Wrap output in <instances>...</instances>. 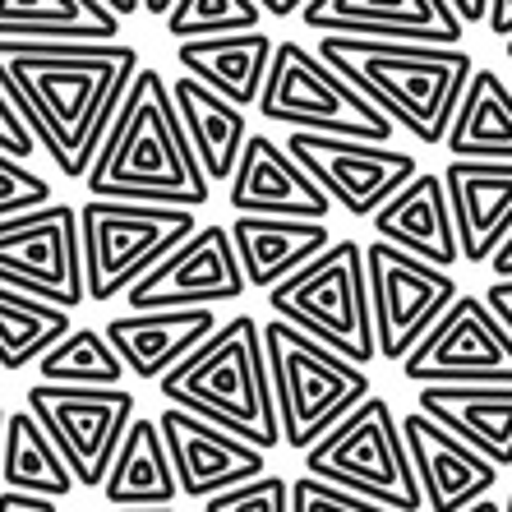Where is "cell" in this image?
Listing matches in <instances>:
<instances>
[{
  "mask_svg": "<svg viewBox=\"0 0 512 512\" xmlns=\"http://www.w3.org/2000/svg\"><path fill=\"white\" fill-rule=\"evenodd\" d=\"M305 476L337 485L346 494H360L370 503H383L393 512L425 508L416 466H411L402 439V420L393 416V402L379 393L370 402H360L333 434H323L305 453Z\"/></svg>",
  "mask_w": 512,
  "mask_h": 512,
  "instance_id": "7",
  "label": "cell"
},
{
  "mask_svg": "<svg viewBox=\"0 0 512 512\" xmlns=\"http://www.w3.org/2000/svg\"><path fill=\"white\" fill-rule=\"evenodd\" d=\"M365 273H370V310L379 356L406 365L411 351L434 333V323L457 305V277L402 254L388 240L365 245Z\"/></svg>",
  "mask_w": 512,
  "mask_h": 512,
  "instance_id": "12",
  "label": "cell"
},
{
  "mask_svg": "<svg viewBox=\"0 0 512 512\" xmlns=\"http://www.w3.org/2000/svg\"><path fill=\"white\" fill-rule=\"evenodd\" d=\"M37 374L56 388H120L130 370L120 365L102 328H74L65 342H56L37 360Z\"/></svg>",
  "mask_w": 512,
  "mask_h": 512,
  "instance_id": "32",
  "label": "cell"
},
{
  "mask_svg": "<svg viewBox=\"0 0 512 512\" xmlns=\"http://www.w3.org/2000/svg\"><path fill=\"white\" fill-rule=\"evenodd\" d=\"M84 185L93 199L116 203H162L190 213L208 203L213 185L199 171V157L180 125L176 97L162 70H139Z\"/></svg>",
  "mask_w": 512,
  "mask_h": 512,
  "instance_id": "2",
  "label": "cell"
},
{
  "mask_svg": "<svg viewBox=\"0 0 512 512\" xmlns=\"http://www.w3.org/2000/svg\"><path fill=\"white\" fill-rule=\"evenodd\" d=\"M47 203H56L51 199V180H42L33 167H24V162H14V157L0 153V222L37 213V208H47Z\"/></svg>",
  "mask_w": 512,
  "mask_h": 512,
  "instance_id": "34",
  "label": "cell"
},
{
  "mask_svg": "<svg viewBox=\"0 0 512 512\" xmlns=\"http://www.w3.org/2000/svg\"><path fill=\"white\" fill-rule=\"evenodd\" d=\"M0 512H60V508H56V499H42V494L5 489V494H0Z\"/></svg>",
  "mask_w": 512,
  "mask_h": 512,
  "instance_id": "38",
  "label": "cell"
},
{
  "mask_svg": "<svg viewBox=\"0 0 512 512\" xmlns=\"http://www.w3.org/2000/svg\"><path fill=\"white\" fill-rule=\"evenodd\" d=\"M0 286L47 300L65 314L84 305V240L74 203H47L37 213L0 222Z\"/></svg>",
  "mask_w": 512,
  "mask_h": 512,
  "instance_id": "11",
  "label": "cell"
},
{
  "mask_svg": "<svg viewBox=\"0 0 512 512\" xmlns=\"http://www.w3.org/2000/svg\"><path fill=\"white\" fill-rule=\"evenodd\" d=\"M443 185L462 263H494L512 236V162H448Z\"/></svg>",
  "mask_w": 512,
  "mask_h": 512,
  "instance_id": "20",
  "label": "cell"
},
{
  "mask_svg": "<svg viewBox=\"0 0 512 512\" xmlns=\"http://www.w3.org/2000/svg\"><path fill=\"white\" fill-rule=\"evenodd\" d=\"M277 42L268 33H236V37H208V42H180L176 65L185 79L213 88L217 97H227L231 107L250 111L259 107L268 70H273Z\"/></svg>",
  "mask_w": 512,
  "mask_h": 512,
  "instance_id": "23",
  "label": "cell"
},
{
  "mask_svg": "<svg viewBox=\"0 0 512 512\" xmlns=\"http://www.w3.org/2000/svg\"><path fill=\"white\" fill-rule=\"evenodd\" d=\"M485 28L499 37L503 47H508V42H512V0H494V10H489V24Z\"/></svg>",
  "mask_w": 512,
  "mask_h": 512,
  "instance_id": "41",
  "label": "cell"
},
{
  "mask_svg": "<svg viewBox=\"0 0 512 512\" xmlns=\"http://www.w3.org/2000/svg\"><path fill=\"white\" fill-rule=\"evenodd\" d=\"M453 162H512V88L499 70H476L448 130Z\"/></svg>",
  "mask_w": 512,
  "mask_h": 512,
  "instance_id": "29",
  "label": "cell"
},
{
  "mask_svg": "<svg viewBox=\"0 0 512 512\" xmlns=\"http://www.w3.org/2000/svg\"><path fill=\"white\" fill-rule=\"evenodd\" d=\"M263 346H268V370H273L282 443L291 453L305 457L323 434H333L360 402L374 397V383L360 365H351L314 337L296 333L291 323H263Z\"/></svg>",
  "mask_w": 512,
  "mask_h": 512,
  "instance_id": "5",
  "label": "cell"
},
{
  "mask_svg": "<svg viewBox=\"0 0 512 512\" xmlns=\"http://www.w3.org/2000/svg\"><path fill=\"white\" fill-rule=\"evenodd\" d=\"M157 393L167 406L227 429L259 453L282 448L268 346H263V323L254 314H231L185 365H176L157 383Z\"/></svg>",
  "mask_w": 512,
  "mask_h": 512,
  "instance_id": "3",
  "label": "cell"
},
{
  "mask_svg": "<svg viewBox=\"0 0 512 512\" xmlns=\"http://www.w3.org/2000/svg\"><path fill=\"white\" fill-rule=\"evenodd\" d=\"M5 485L19 494H42V499H70L74 494V471L65 466L60 448L47 439V429L33 420V411H10L5 425V462H0Z\"/></svg>",
  "mask_w": 512,
  "mask_h": 512,
  "instance_id": "30",
  "label": "cell"
},
{
  "mask_svg": "<svg viewBox=\"0 0 512 512\" xmlns=\"http://www.w3.org/2000/svg\"><path fill=\"white\" fill-rule=\"evenodd\" d=\"M466 512H503V503L499 499H480V503H471Z\"/></svg>",
  "mask_w": 512,
  "mask_h": 512,
  "instance_id": "45",
  "label": "cell"
},
{
  "mask_svg": "<svg viewBox=\"0 0 512 512\" xmlns=\"http://www.w3.org/2000/svg\"><path fill=\"white\" fill-rule=\"evenodd\" d=\"M70 328V314L47 305V300H33L14 286H0V370H28L33 360H42L56 342H65Z\"/></svg>",
  "mask_w": 512,
  "mask_h": 512,
  "instance_id": "31",
  "label": "cell"
},
{
  "mask_svg": "<svg viewBox=\"0 0 512 512\" xmlns=\"http://www.w3.org/2000/svg\"><path fill=\"white\" fill-rule=\"evenodd\" d=\"M402 379L420 388H512V333L485 296H457L434 333L411 351Z\"/></svg>",
  "mask_w": 512,
  "mask_h": 512,
  "instance_id": "13",
  "label": "cell"
},
{
  "mask_svg": "<svg viewBox=\"0 0 512 512\" xmlns=\"http://www.w3.org/2000/svg\"><path fill=\"white\" fill-rule=\"evenodd\" d=\"M263 5L254 0H176L167 19V33L180 42H208V37H236L259 33Z\"/></svg>",
  "mask_w": 512,
  "mask_h": 512,
  "instance_id": "33",
  "label": "cell"
},
{
  "mask_svg": "<svg viewBox=\"0 0 512 512\" xmlns=\"http://www.w3.org/2000/svg\"><path fill=\"white\" fill-rule=\"evenodd\" d=\"M305 5H296V0H268L263 5V14H273V19H286V14H300Z\"/></svg>",
  "mask_w": 512,
  "mask_h": 512,
  "instance_id": "44",
  "label": "cell"
},
{
  "mask_svg": "<svg viewBox=\"0 0 512 512\" xmlns=\"http://www.w3.org/2000/svg\"><path fill=\"white\" fill-rule=\"evenodd\" d=\"M503 512H512V494H508V503H503Z\"/></svg>",
  "mask_w": 512,
  "mask_h": 512,
  "instance_id": "48",
  "label": "cell"
},
{
  "mask_svg": "<svg viewBox=\"0 0 512 512\" xmlns=\"http://www.w3.org/2000/svg\"><path fill=\"white\" fill-rule=\"evenodd\" d=\"M134 79H139V51L130 42H107V47L0 42V88L10 93L51 167H60L70 180H88Z\"/></svg>",
  "mask_w": 512,
  "mask_h": 512,
  "instance_id": "1",
  "label": "cell"
},
{
  "mask_svg": "<svg viewBox=\"0 0 512 512\" xmlns=\"http://www.w3.org/2000/svg\"><path fill=\"white\" fill-rule=\"evenodd\" d=\"M319 56L351 88L370 97L397 130L420 143H448L466 88L476 79L471 51L462 47H393V42H351L319 37Z\"/></svg>",
  "mask_w": 512,
  "mask_h": 512,
  "instance_id": "4",
  "label": "cell"
},
{
  "mask_svg": "<svg viewBox=\"0 0 512 512\" xmlns=\"http://www.w3.org/2000/svg\"><path fill=\"white\" fill-rule=\"evenodd\" d=\"M0 153L5 157H14V162H33V153H37V139H33V130L24 125V116H19V107L10 102V93L0 88Z\"/></svg>",
  "mask_w": 512,
  "mask_h": 512,
  "instance_id": "37",
  "label": "cell"
},
{
  "mask_svg": "<svg viewBox=\"0 0 512 512\" xmlns=\"http://www.w3.org/2000/svg\"><path fill=\"white\" fill-rule=\"evenodd\" d=\"M157 425H162L171 466H176L180 499L208 503L217 494H227V489H240V485H250V480L268 476V453L250 448V443L227 434V429L190 416V411L162 406Z\"/></svg>",
  "mask_w": 512,
  "mask_h": 512,
  "instance_id": "17",
  "label": "cell"
},
{
  "mask_svg": "<svg viewBox=\"0 0 512 512\" xmlns=\"http://www.w3.org/2000/svg\"><path fill=\"white\" fill-rule=\"evenodd\" d=\"M259 116L277 120L286 130L356 143H388L397 130L370 97L351 88L319 51L300 47V42H277L273 70H268V84L259 97Z\"/></svg>",
  "mask_w": 512,
  "mask_h": 512,
  "instance_id": "9",
  "label": "cell"
},
{
  "mask_svg": "<svg viewBox=\"0 0 512 512\" xmlns=\"http://www.w3.org/2000/svg\"><path fill=\"white\" fill-rule=\"evenodd\" d=\"M120 37V19L102 0H0V42L24 47H107Z\"/></svg>",
  "mask_w": 512,
  "mask_h": 512,
  "instance_id": "26",
  "label": "cell"
},
{
  "mask_svg": "<svg viewBox=\"0 0 512 512\" xmlns=\"http://www.w3.org/2000/svg\"><path fill=\"white\" fill-rule=\"evenodd\" d=\"M489 273H494V282H512V236H508V245H503V250L494 254Z\"/></svg>",
  "mask_w": 512,
  "mask_h": 512,
  "instance_id": "42",
  "label": "cell"
},
{
  "mask_svg": "<svg viewBox=\"0 0 512 512\" xmlns=\"http://www.w3.org/2000/svg\"><path fill=\"white\" fill-rule=\"evenodd\" d=\"M102 499L111 508H176L180 485H176V466H171L167 439L157 420H134L125 443H120L111 476L102 485Z\"/></svg>",
  "mask_w": 512,
  "mask_h": 512,
  "instance_id": "28",
  "label": "cell"
},
{
  "mask_svg": "<svg viewBox=\"0 0 512 512\" xmlns=\"http://www.w3.org/2000/svg\"><path fill=\"white\" fill-rule=\"evenodd\" d=\"M485 305L494 314H499V323L512 333V282H489V291H485Z\"/></svg>",
  "mask_w": 512,
  "mask_h": 512,
  "instance_id": "39",
  "label": "cell"
},
{
  "mask_svg": "<svg viewBox=\"0 0 512 512\" xmlns=\"http://www.w3.org/2000/svg\"><path fill=\"white\" fill-rule=\"evenodd\" d=\"M286 153L310 171L333 203H342L351 217H370L383 203H393L397 194L420 176V162L393 143H356V139H328V134H286Z\"/></svg>",
  "mask_w": 512,
  "mask_h": 512,
  "instance_id": "14",
  "label": "cell"
},
{
  "mask_svg": "<svg viewBox=\"0 0 512 512\" xmlns=\"http://www.w3.org/2000/svg\"><path fill=\"white\" fill-rule=\"evenodd\" d=\"M120 512H176V508H120Z\"/></svg>",
  "mask_w": 512,
  "mask_h": 512,
  "instance_id": "47",
  "label": "cell"
},
{
  "mask_svg": "<svg viewBox=\"0 0 512 512\" xmlns=\"http://www.w3.org/2000/svg\"><path fill=\"white\" fill-rule=\"evenodd\" d=\"M5 425H10V411L0 406V462H5Z\"/></svg>",
  "mask_w": 512,
  "mask_h": 512,
  "instance_id": "46",
  "label": "cell"
},
{
  "mask_svg": "<svg viewBox=\"0 0 512 512\" xmlns=\"http://www.w3.org/2000/svg\"><path fill=\"white\" fill-rule=\"evenodd\" d=\"M508 60H512V42H508Z\"/></svg>",
  "mask_w": 512,
  "mask_h": 512,
  "instance_id": "49",
  "label": "cell"
},
{
  "mask_svg": "<svg viewBox=\"0 0 512 512\" xmlns=\"http://www.w3.org/2000/svg\"><path fill=\"white\" fill-rule=\"evenodd\" d=\"M217 310H176V314H116L107 319V342L120 365L139 383H162L176 365L217 333Z\"/></svg>",
  "mask_w": 512,
  "mask_h": 512,
  "instance_id": "21",
  "label": "cell"
},
{
  "mask_svg": "<svg viewBox=\"0 0 512 512\" xmlns=\"http://www.w3.org/2000/svg\"><path fill=\"white\" fill-rule=\"evenodd\" d=\"M203 512H291V485L268 471V476L250 480V485L227 489V494L208 499Z\"/></svg>",
  "mask_w": 512,
  "mask_h": 512,
  "instance_id": "35",
  "label": "cell"
},
{
  "mask_svg": "<svg viewBox=\"0 0 512 512\" xmlns=\"http://www.w3.org/2000/svg\"><path fill=\"white\" fill-rule=\"evenodd\" d=\"M28 411L47 439L60 448L65 466L84 489L107 485L111 462H116L120 443L130 434L139 416L130 388H56V383H37L28 388Z\"/></svg>",
  "mask_w": 512,
  "mask_h": 512,
  "instance_id": "10",
  "label": "cell"
},
{
  "mask_svg": "<svg viewBox=\"0 0 512 512\" xmlns=\"http://www.w3.org/2000/svg\"><path fill=\"white\" fill-rule=\"evenodd\" d=\"M236 217H291V222H328L333 199L310 180V171L286 153L273 134H250L245 157L227 185Z\"/></svg>",
  "mask_w": 512,
  "mask_h": 512,
  "instance_id": "18",
  "label": "cell"
},
{
  "mask_svg": "<svg viewBox=\"0 0 512 512\" xmlns=\"http://www.w3.org/2000/svg\"><path fill=\"white\" fill-rule=\"evenodd\" d=\"M199 231L190 208L162 203H116L88 199L79 208V240H84V286L88 300L107 305L130 296L157 263L176 254Z\"/></svg>",
  "mask_w": 512,
  "mask_h": 512,
  "instance_id": "8",
  "label": "cell"
},
{
  "mask_svg": "<svg viewBox=\"0 0 512 512\" xmlns=\"http://www.w3.org/2000/svg\"><path fill=\"white\" fill-rule=\"evenodd\" d=\"M291 512H393V508L360 499V494H346L337 485H323L314 476H296L291 480Z\"/></svg>",
  "mask_w": 512,
  "mask_h": 512,
  "instance_id": "36",
  "label": "cell"
},
{
  "mask_svg": "<svg viewBox=\"0 0 512 512\" xmlns=\"http://www.w3.org/2000/svg\"><path fill=\"white\" fill-rule=\"evenodd\" d=\"M231 240H236L245 282L263 291L296 277L305 263H314L333 245L328 222H291V217H236Z\"/></svg>",
  "mask_w": 512,
  "mask_h": 512,
  "instance_id": "25",
  "label": "cell"
},
{
  "mask_svg": "<svg viewBox=\"0 0 512 512\" xmlns=\"http://www.w3.org/2000/svg\"><path fill=\"white\" fill-rule=\"evenodd\" d=\"M116 19H130V14H143V0H102Z\"/></svg>",
  "mask_w": 512,
  "mask_h": 512,
  "instance_id": "43",
  "label": "cell"
},
{
  "mask_svg": "<svg viewBox=\"0 0 512 512\" xmlns=\"http://www.w3.org/2000/svg\"><path fill=\"white\" fill-rule=\"evenodd\" d=\"M268 305L296 333L323 342L328 351L346 356L360 370L370 360H379L374 310H370V273H365L360 240H333L296 277H286L282 286H273Z\"/></svg>",
  "mask_w": 512,
  "mask_h": 512,
  "instance_id": "6",
  "label": "cell"
},
{
  "mask_svg": "<svg viewBox=\"0 0 512 512\" xmlns=\"http://www.w3.org/2000/svg\"><path fill=\"white\" fill-rule=\"evenodd\" d=\"M416 411L489 466H512V388H420Z\"/></svg>",
  "mask_w": 512,
  "mask_h": 512,
  "instance_id": "24",
  "label": "cell"
},
{
  "mask_svg": "<svg viewBox=\"0 0 512 512\" xmlns=\"http://www.w3.org/2000/svg\"><path fill=\"white\" fill-rule=\"evenodd\" d=\"M402 439L406 453H411V466H416L425 508L466 512L471 503L489 499L494 485H499V466H489L480 453H471L462 439H453L448 429L434 425L420 411L402 416Z\"/></svg>",
  "mask_w": 512,
  "mask_h": 512,
  "instance_id": "19",
  "label": "cell"
},
{
  "mask_svg": "<svg viewBox=\"0 0 512 512\" xmlns=\"http://www.w3.org/2000/svg\"><path fill=\"white\" fill-rule=\"evenodd\" d=\"M489 10H494V0H453V14H457V24L462 28L489 24Z\"/></svg>",
  "mask_w": 512,
  "mask_h": 512,
  "instance_id": "40",
  "label": "cell"
},
{
  "mask_svg": "<svg viewBox=\"0 0 512 512\" xmlns=\"http://www.w3.org/2000/svg\"><path fill=\"white\" fill-rule=\"evenodd\" d=\"M245 273L231 227H199L176 254L157 263L153 273L134 286L130 314H176V310H217L245 296Z\"/></svg>",
  "mask_w": 512,
  "mask_h": 512,
  "instance_id": "15",
  "label": "cell"
},
{
  "mask_svg": "<svg viewBox=\"0 0 512 512\" xmlns=\"http://www.w3.org/2000/svg\"><path fill=\"white\" fill-rule=\"evenodd\" d=\"M374 231H379V240L397 245L402 254H411L420 263H434L443 273H453L457 263H462L443 171H420L393 203H383L379 213H374Z\"/></svg>",
  "mask_w": 512,
  "mask_h": 512,
  "instance_id": "22",
  "label": "cell"
},
{
  "mask_svg": "<svg viewBox=\"0 0 512 512\" xmlns=\"http://www.w3.org/2000/svg\"><path fill=\"white\" fill-rule=\"evenodd\" d=\"M300 24L319 37L393 47H462L466 33L448 0H305Z\"/></svg>",
  "mask_w": 512,
  "mask_h": 512,
  "instance_id": "16",
  "label": "cell"
},
{
  "mask_svg": "<svg viewBox=\"0 0 512 512\" xmlns=\"http://www.w3.org/2000/svg\"><path fill=\"white\" fill-rule=\"evenodd\" d=\"M171 97H176L180 125L190 134V148L199 157V171L208 176V185H217V180L231 185L240 157H245V143H250V116L231 107L227 97H217L213 88L185 79V74L171 84Z\"/></svg>",
  "mask_w": 512,
  "mask_h": 512,
  "instance_id": "27",
  "label": "cell"
}]
</instances>
